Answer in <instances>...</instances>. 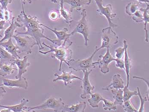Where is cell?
<instances>
[{
    "instance_id": "d4e9b609",
    "label": "cell",
    "mask_w": 149,
    "mask_h": 112,
    "mask_svg": "<svg viewBox=\"0 0 149 112\" xmlns=\"http://www.w3.org/2000/svg\"><path fill=\"white\" fill-rule=\"evenodd\" d=\"M63 0H60V15L64 19L66 23L68 24L70 26L72 22L73 21V19L72 17L71 13L70 11L68 10L65 9L63 6Z\"/></svg>"
},
{
    "instance_id": "5bb4252c",
    "label": "cell",
    "mask_w": 149,
    "mask_h": 112,
    "mask_svg": "<svg viewBox=\"0 0 149 112\" xmlns=\"http://www.w3.org/2000/svg\"><path fill=\"white\" fill-rule=\"evenodd\" d=\"M13 63L14 65H16L17 67L18 72L15 77L16 79H21L23 74L27 72V67L31 65L28 61V57L27 56H24L22 60L15 58Z\"/></svg>"
},
{
    "instance_id": "d590c367",
    "label": "cell",
    "mask_w": 149,
    "mask_h": 112,
    "mask_svg": "<svg viewBox=\"0 0 149 112\" xmlns=\"http://www.w3.org/2000/svg\"><path fill=\"white\" fill-rule=\"evenodd\" d=\"M115 61H116V67L120 69H123L125 71V62L124 60L121 58H115Z\"/></svg>"
},
{
    "instance_id": "e575fe53",
    "label": "cell",
    "mask_w": 149,
    "mask_h": 112,
    "mask_svg": "<svg viewBox=\"0 0 149 112\" xmlns=\"http://www.w3.org/2000/svg\"><path fill=\"white\" fill-rule=\"evenodd\" d=\"M4 12V19L6 22H8L9 23L11 22V20H12L13 16H12V13L11 10L6 8L3 10Z\"/></svg>"
},
{
    "instance_id": "30bf717a",
    "label": "cell",
    "mask_w": 149,
    "mask_h": 112,
    "mask_svg": "<svg viewBox=\"0 0 149 112\" xmlns=\"http://www.w3.org/2000/svg\"><path fill=\"white\" fill-rule=\"evenodd\" d=\"M93 71L92 70L89 71L83 72L84 73V77L82 79V84L81 88L82 89V93L80 95L81 99H86L88 95H91L92 93V91L95 89V86H93L90 82L89 80V75Z\"/></svg>"
},
{
    "instance_id": "7402d4cb",
    "label": "cell",
    "mask_w": 149,
    "mask_h": 112,
    "mask_svg": "<svg viewBox=\"0 0 149 112\" xmlns=\"http://www.w3.org/2000/svg\"><path fill=\"white\" fill-rule=\"evenodd\" d=\"M86 107L85 102H80L79 103L69 106L66 105L62 112H84Z\"/></svg>"
},
{
    "instance_id": "9a60e30c",
    "label": "cell",
    "mask_w": 149,
    "mask_h": 112,
    "mask_svg": "<svg viewBox=\"0 0 149 112\" xmlns=\"http://www.w3.org/2000/svg\"><path fill=\"white\" fill-rule=\"evenodd\" d=\"M15 18L13 17L12 18L11 22L10 23V25L8 28H6L4 32V36L1 40L0 43L3 42L6 40L13 38V37L15 35V30L17 27H22V26L19 24L17 21H15Z\"/></svg>"
},
{
    "instance_id": "b9f144b4",
    "label": "cell",
    "mask_w": 149,
    "mask_h": 112,
    "mask_svg": "<svg viewBox=\"0 0 149 112\" xmlns=\"http://www.w3.org/2000/svg\"><path fill=\"white\" fill-rule=\"evenodd\" d=\"M21 1L23 2L24 4H25L26 2H28L29 4H31L32 3V1L31 0H21Z\"/></svg>"
},
{
    "instance_id": "4316f807",
    "label": "cell",
    "mask_w": 149,
    "mask_h": 112,
    "mask_svg": "<svg viewBox=\"0 0 149 112\" xmlns=\"http://www.w3.org/2000/svg\"><path fill=\"white\" fill-rule=\"evenodd\" d=\"M91 98L87 100L90 106L93 108L99 107V103L101 101H103V97L98 93H92L91 94Z\"/></svg>"
},
{
    "instance_id": "6da1fadb",
    "label": "cell",
    "mask_w": 149,
    "mask_h": 112,
    "mask_svg": "<svg viewBox=\"0 0 149 112\" xmlns=\"http://www.w3.org/2000/svg\"><path fill=\"white\" fill-rule=\"evenodd\" d=\"M22 1V10L20 12L19 14L16 18V21L18 22L22 23V26H24V28L26 29V31L25 32H19L17 31L15 33H17V35H29L34 38L36 42L37 45L39 47V50L44 49L41 42L42 38L47 39L52 44L55 45L56 41L55 39H51L44 34V29L41 25V23L38 20V17L36 16L28 15L25 13L24 9V3Z\"/></svg>"
},
{
    "instance_id": "e0dca14e",
    "label": "cell",
    "mask_w": 149,
    "mask_h": 112,
    "mask_svg": "<svg viewBox=\"0 0 149 112\" xmlns=\"http://www.w3.org/2000/svg\"><path fill=\"white\" fill-rule=\"evenodd\" d=\"M124 87V81L120 76V74H115L112 78V82L107 87L103 88L104 90L109 91L113 89H123Z\"/></svg>"
},
{
    "instance_id": "603a6c76",
    "label": "cell",
    "mask_w": 149,
    "mask_h": 112,
    "mask_svg": "<svg viewBox=\"0 0 149 112\" xmlns=\"http://www.w3.org/2000/svg\"><path fill=\"white\" fill-rule=\"evenodd\" d=\"M13 63L11 64H0V76L4 77L13 74L17 69L14 67Z\"/></svg>"
},
{
    "instance_id": "52a82bcc",
    "label": "cell",
    "mask_w": 149,
    "mask_h": 112,
    "mask_svg": "<svg viewBox=\"0 0 149 112\" xmlns=\"http://www.w3.org/2000/svg\"><path fill=\"white\" fill-rule=\"evenodd\" d=\"M119 37L110 26L104 28L102 30V45L97 48V51L102 49L109 48L118 42Z\"/></svg>"
},
{
    "instance_id": "bcb514c9",
    "label": "cell",
    "mask_w": 149,
    "mask_h": 112,
    "mask_svg": "<svg viewBox=\"0 0 149 112\" xmlns=\"http://www.w3.org/2000/svg\"><path fill=\"white\" fill-rule=\"evenodd\" d=\"M3 83H2V84H0V86H3Z\"/></svg>"
},
{
    "instance_id": "ffe728a7",
    "label": "cell",
    "mask_w": 149,
    "mask_h": 112,
    "mask_svg": "<svg viewBox=\"0 0 149 112\" xmlns=\"http://www.w3.org/2000/svg\"><path fill=\"white\" fill-rule=\"evenodd\" d=\"M128 46L125 48V71L127 75V83L126 86L129 87V86L130 78V69L132 67V60L129 57L128 54L127 53Z\"/></svg>"
},
{
    "instance_id": "836d02e7",
    "label": "cell",
    "mask_w": 149,
    "mask_h": 112,
    "mask_svg": "<svg viewBox=\"0 0 149 112\" xmlns=\"http://www.w3.org/2000/svg\"><path fill=\"white\" fill-rule=\"evenodd\" d=\"M132 16V20H134L136 22L140 23L143 22V13L139 10L135 12Z\"/></svg>"
},
{
    "instance_id": "44dd1931",
    "label": "cell",
    "mask_w": 149,
    "mask_h": 112,
    "mask_svg": "<svg viewBox=\"0 0 149 112\" xmlns=\"http://www.w3.org/2000/svg\"><path fill=\"white\" fill-rule=\"evenodd\" d=\"M11 54L0 46V64H11L15 60Z\"/></svg>"
},
{
    "instance_id": "ab89813d",
    "label": "cell",
    "mask_w": 149,
    "mask_h": 112,
    "mask_svg": "<svg viewBox=\"0 0 149 112\" xmlns=\"http://www.w3.org/2000/svg\"><path fill=\"white\" fill-rule=\"evenodd\" d=\"M6 21L5 20H1L0 21V37H2V35L1 34V30L5 29L4 25L6 23Z\"/></svg>"
},
{
    "instance_id": "8fae6325",
    "label": "cell",
    "mask_w": 149,
    "mask_h": 112,
    "mask_svg": "<svg viewBox=\"0 0 149 112\" xmlns=\"http://www.w3.org/2000/svg\"><path fill=\"white\" fill-rule=\"evenodd\" d=\"M3 84L9 88H17L27 90L28 87V83L27 79L24 77H22L21 79L16 80L3 78L2 79Z\"/></svg>"
},
{
    "instance_id": "7bdbcfd3",
    "label": "cell",
    "mask_w": 149,
    "mask_h": 112,
    "mask_svg": "<svg viewBox=\"0 0 149 112\" xmlns=\"http://www.w3.org/2000/svg\"><path fill=\"white\" fill-rule=\"evenodd\" d=\"M138 1L141 3H148L149 0H137Z\"/></svg>"
},
{
    "instance_id": "9c48e42d",
    "label": "cell",
    "mask_w": 149,
    "mask_h": 112,
    "mask_svg": "<svg viewBox=\"0 0 149 112\" xmlns=\"http://www.w3.org/2000/svg\"><path fill=\"white\" fill-rule=\"evenodd\" d=\"M107 49L104 55H101L96 62H93L94 65H98L100 71L104 74H107L109 71V65L112 61H115V58L109 52V48Z\"/></svg>"
},
{
    "instance_id": "2e32d148",
    "label": "cell",
    "mask_w": 149,
    "mask_h": 112,
    "mask_svg": "<svg viewBox=\"0 0 149 112\" xmlns=\"http://www.w3.org/2000/svg\"><path fill=\"white\" fill-rule=\"evenodd\" d=\"M91 1L92 0H63V2L70 5L69 11L70 13H72L74 9L80 11L83 6L90 5Z\"/></svg>"
},
{
    "instance_id": "83f0119b",
    "label": "cell",
    "mask_w": 149,
    "mask_h": 112,
    "mask_svg": "<svg viewBox=\"0 0 149 112\" xmlns=\"http://www.w3.org/2000/svg\"><path fill=\"white\" fill-rule=\"evenodd\" d=\"M123 90V100H124V101L130 100V99L132 96H134V95L137 96L138 95L137 90H136L132 91L130 90V89L128 88V87H127V86L124 87Z\"/></svg>"
},
{
    "instance_id": "3957f363",
    "label": "cell",
    "mask_w": 149,
    "mask_h": 112,
    "mask_svg": "<svg viewBox=\"0 0 149 112\" xmlns=\"http://www.w3.org/2000/svg\"><path fill=\"white\" fill-rule=\"evenodd\" d=\"M66 105L62 98H60L58 99L54 96H51L40 105L33 107H27L26 110L30 111L33 110L52 109L54 112H61Z\"/></svg>"
},
{
    "instance_id": "ee69618b",
    "label": "cell",
    "mask_w": 149,
    "mask_h": 112,
    "mask_svg": "<svg viewBox=\"0 0 149 112\" xmlns=\"http://www.w3.org/2000/svg\"><path fill=\"white\" fill-rule=\"evenodd\" d=\"M1 112H11L10 111L9 109H6V108H4V109H3V110H1V111H0Z\"/></svg>"
},
{
    "instance_id": "f6af8a7d",
    "label": "cell",
    "mask_w": 149,
    "mask_h": 112,
    "mask_svg": "<svg viewBox=\"0 0 149 112\" xmlns=\"http://www.w3.org/2000/svg\"><path fill=\"white\" fill-rule=\"evenodd\" d=\"M52 3H58V0H51Z\"/></svg>"
},
{
    "instance_id": "74e56055",
    "label": "cell",
    "mask_w": 149,
    "mask_h": 112,
    "mask_svg": "<svg viewBox=\"0 0 149 112\" xmlns=\"http://www.w3.org/2000/svg\"><path fill=\"white\" fill-rule=\"evenodd\" d=\"M12 0H0V4L1 5V9H4L7 8L9 4H10Z\"/></svg>"
},
{
    "instance_id": "5b68a950",
    "label": "cell",
    "mask_w": 149,
    "mask_h": 112,
    "mask_svg": "<svg viewBox=\"0 0 149 112\" xmlns=\"http://www.w3.org/2000/svg\"><path fill=\"white\" fill-rule=\"evenodd\" d=\"M81 15H82L81 18L78 22L74 30L70 34L71 36L74 35V34L77 33L81 34L84 38V45L87 46L88 41H90V27L89 24L86 19V9H83Z\"/></svg>"
},
{
    "instance_id": "277c9868",
    "label": "cell",
    "mask_w": 149,
    "mask_h": 112,
    "mask_svg": "<svg viewBox=\"0 0 149 112\" xmlns=\"http://www.w3.org/2000/svg\"><path fill=\"white\" fill-rule=\"evenodd\" d=\"M97 52V46H96L94 52L88 58L85 59H71L68 61L69 68L76 72L89 71L92 68H95L96 66L93 64V58Z\"/></svg>"
},
{
    "instance_id": "d6a6232c",
    "label": "cell",
    "mask_w": 149,
    "mask_h": 112,
    "mask_svg": "<svg viewBox=\"0 0 149 112\" xmlns=\"http://www.w3.org/2000/svg\"><path fill=\"white\" fill-rule=\"evenodd\" d=\"M128 45H127V42L126 40H125L124 41V47H118L116 49L115 51L116 52V58H121L123 56L124 53H125V49Z\"/></svg>"
},
{
    "instance_id": "7a4b0ae2",
    "label": "cell",
    "mask_w": 149,
    "mask_h": 112,
    "mask_svg": "<svg viewBox=\"0 0 149 112\" xmlns=\"http://www.w3.org/2000/svg\"><path fill=\"white\" fill-rule=\"evenodd\" d=\"M72 42H70L68 45H66V43L63 42L61 45L57 47H53V46H49L43 42L42 45L46 47L49 48V50L47 51H43L39 50V53L43 55H46L50 53H52L51 57L52 58H56L60 61L59 71H61V66L62 63L64 62L69 66L68 61L72 58V50L70 48V47L72 45Z\"/></svg>"
},
{
    "instance_id": "7dc6e473",
    "label": "cell",
    "mask_w": 149,
    "mask_h": 112,
    "mask_svg": "<svg viewBox=\"0 0 149 112\" xmlns=\"http://www.w3.org/2000/svg\"><path fill=\"white\" fill-rule=\"evenodd\" d=\"M0 9H1V4H0Z\"/></svg>"
},
{
    "instance_id": "4dcf8cb0",
    "label": "cell",
    "mask_w": 149,
    "mask_h": 112,
    "mask_svg": "<svg viewBox=\"0 0 149 112\" xmlns=\"http://www.w3.org/2000/svg\"><path fill=\"white\" fill-rule=\"evenodd\" d=\"M122 107L124 111L127 112H138V111L132 105V103L130 102V100L124 101L123 104H122Z\"/></svg>"
},
{
    "instance_id": "7c38bea8",
    "label": "cell",
    "mask_w": 149,
    "mask_h": 112,
    "mask_svg": "<svg viewBox=\"0 0 149 112\" xmlns=\"http://www.w3.org/2000/svg\"><path fill=\"white\" fill-rule=\"evenodd\" d=\"M41 25L42 26L46 27L47 29L52 31L55 34L57 38V39H55V41H56L55 45L58 46L62 45V41H63V42H64V43H66L67 41L69 40L70 37L71 36L70 34L68 33V29L67 28H63L61 30H58L56 28H55L54 29H51L47 26V25L41 23Z\"/></svg>"
},
{
    "instance_id": "d6986e66",
    "label": "cell",
    "mask_w": 149,
    "mask_h": 112,
    "mask_svg": "<svg viewBox=\"0 0 149 112\" xmlns=\"http://www.w3.org/2000/svg\"><path fill=\"white\" fill-rule=\"evenodd\" d=\"M0 46L4 48V49L8 53L11 54L12 56L15 58L20 59L21 57L19 56L17 53V48L16 45H15L12 41V38L9 39L6 42L0 43Z\"/></svg>"
},
{
    "instance_id": "1f68e13d",
    "label": "cell",
    "mask_w": 149,
    "mask_h": 112,
    "mask_svg": "<svg viewBox=\"0 0 149 112\" xmlns=\"http://www.w3.org/2000/svg\"><path fill=\"white\" fill-rule=\"evenodd\" d=\"M137 91L138 96L139 97L140 100L141 101V105L139 109L138 112H144V105L145 103L148 101L147 96H144V97H142L141 93L140 92V90L139 87H137Z\"/></svg>"
},
{
    "instance_id": "8992f818",
    "label": "cell",
    "mask_w": 149,
    "mask_h": 112,
    "mask_svg": "<svg viewBox=\"0 0 149 112\" xmlns=\"http://www.w3.org/2000/svg\"><path fill=\"white\" fill-rule=\"evenodd\" d=\"M13 38L15 40L17 48V53H25L27 54L32 53V48L36 45V42L32 37L29 35L19 36L14 35Z\"/></svg>"
},
{
    "instance_id": "cb8c5ba5",
    "label": "cell",
    "mask_w": 149,
    "mask_h": 112,
    "mask_svg": "<svg viewBox=\"0 0 149 112\" xmlns=\"http://www.w3.org/2000/svg\"><path fill=\"white\" fill-rule=\"evenodd\" d=\"M147 5L146 8H140L139 9L142 12L143 15V22L144 23V26L143 30L145 31V41L148 42L149 34L147 29V24L149 23V5L148 3H146Z\"/></svg>"
},
{
    "instance_id": "484cf974",
    "label": "cell",
    "mask_w": 149,
    "mask_h": 112,
    "mask_svg": "<svg viewBox=\"0 0 149 112\" xmlns=\"http://www.w3.org/2000/svg\"><path fill=\"white\" fill-rule=\"evenodd\" d=\"M109 91L112 93L113 95V98L114 99V103L116 105H121L124 102L123 100V90L122 89H111Z\"/></svg>"
},
{
    "instance_id": "f35d334b",
    "label": "cell",
    "mask_w": 149,
    "mask_h": 112,
    "mask_svg": "<svg viewBox=\"0 0 149 112\" xmlns=\"http://www.w3.org/2000/svg\"><path fill=\"white\" fill-rule=\"evenodd\" d=\"M6 93V90L3 87L0 86V101L3 99L4 94Z\"/></svg>"
},
{
    "instance_id": "ba28073f",
    "label": "cell",
    "mask_w": 149,
    "mask_h": 112,
    "mask_svg": "<svg viewBox=\"0 0 149 112\" xmlns=\"http://www.w3.org/2000/svg\"><path fill=\"white\" fill-rule=\"evenodd\" d=\"M97 5V11L99 14L104 15L107 19L109 26L114 28L118 26V25L113 22V19L116 16L117 14L113 13V7L111 4H107L104 6L103 0H94Z\"/></svg>"
},
{
    "instance_id": "4fadbf2b",
    "label": "cell",
    "mask_w": 149,
    "mask_h": 112,
    "mask_svg": "<svg viewBox=\"0 0 149 112\" xmlns=\"http://www.w3.org/2000/svg\"><path fill=\"white\" fill-rule=\"evenodd\" d=\"M62 73L61 75H59L57 73L54 74V76L56 77V79L53 80V82H56L58 81H62L64 83L65 86H68L70 85L72 82V80L74 79H79L82 80V79L77 77L72 74V71L68 72L65 70H62Z\"/></svg>"
},
{
    "instance_id": "ac0fdd59",
    "label": "cell",
    "mask_w": 149,
    "mask_h": 112,
    "mask_svg": "<svg viewBox=\"0 0 149 112\" xmlns=\"http://www.w3.org/2000/svg\"><path fill=\"white\" fill-rule=\"evenodd\" d=\"M30 101L29 100L23 98L21 101L20 103L18 104L13 105H3L0 104V107L6 108L9 109L11 112H26L27 106H25V104L29 102Z\"/></svg>"
},
{
    "instance_id": "60d3db41",
    "label": "cell",
    "mask_w": 149,
    "mask_h": 112,
    "mask_svg": "<svg viewBox=\"0 0 149 112\" xmlns=\"http://www.w3.org/2000/svg\"><path fill=\"white\" fill-rule=\"evenodd\" d=\"M0 19L1 20H4V12L3 9H0Z\"/></svg>"
},
{
    "instance_id": "f546056e",
    "label": "cell",
    "mask_w": 149,
    "mask_h": 112,
    "mask_svg": "<svg viewBox=\"0 0 149 112\" xmlns=\"http://www.w3.org/2000/svg\"><path fill=\"white\" fill-rule=\"evenodd\" d=\"M103 101L104 102L103 108L104 110L106 111H112V110H115L117 109V105L114 103L112 101L107 99L103 98Z\"/></svg>"
},
{
    "instance_id": "8d00e7d4",
    "label": "cell",
    "mask_w": 149,
    "mask_h": 112,
    "mask_svg": "<svg viewBox=\"0 0 149 112\" xmlns=\"http://www.w3.org/2000/svg\"><path fill=\"white\" fill-rule=\"evenodd\" d=\"M49 17L51 20L55 21L60 18V15L56 11L52 10L49 13Z\"/></svg>"
},
{
    "instance_id": "f1b7e54d",
    "label": "cell",
    "mask_w": 149,
    "mask_h": 112,
    "mask_svg": "<svg viewBox=\"0 0 149 112\" xmlns=\"http://www.w3.org/2000/svg\"><path fill=\"white\" fill-rule=\"evenodd\" d=\"M139 9V3L134 2L130 3L126 6V13L129 15L132 16Z\"/></svg>"
}]
</instances>
